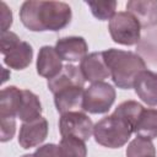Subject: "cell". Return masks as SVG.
Segmentation results:
<instances>
[{
  "label": "cell",
  "instance_id": "6da1fadb",
  "mask_svg": "<svg viewBox=\"0 0 157 157\" xmlns=\"http://www.w3.org/2000/svg\"><path fill=\"white\" fill-rule=\"evenodd\" d=\"M72 17L71 7L63 1L27 0L21 5L20 20L32 32L60 31Z\"/></svg>",
  "mask_w": 157,
  "mask_h": 157
},
{
  "label": "cell",
  "instance_id": "7a4b0ae2",
  "mask_svg": "<svg viewBox=\"0 0 157 157\" xmlns=\"http://www.w3.org/2000/svg\"><path fill=\"white\" fill-rule=\"evenodd\" d=\"M104 61L114 85L121 90L134 87L137 75L146 70V63L137 53L110 48L103 52Z\"/></svg>",
  "mask_w": 157,
  "mask_h": 157
},
{
  "label": "cell",
  "instance_id": "3957f363",
  "mask_svg": "<svg viewBox=\"0 0 157 157\" xmlns=\"http://www.w3.org/2000/svg\"><path fill=\"white\" fill-rule=\"evenodd\" d=\"M135 130L134 124L128 119L113 112L104 117L93 126V136L97 144L108 148H119L124 146Z\"/></svg>",
  "mask_w": 157,
  "mask_h": 157
},
{
  "label": "cell",
  "instance_id": "277c9868",
  "mask_svg": "<svg viewBox=\"0 0 157 157\" xmlns=\"http://www.w3.org/2000/svg\"><path fill=\"white\" fill-rule=\"evenodd\" d=\"M1 54L5 65L15 70H23L32 61L33 49L29 43L21 40L16 33L6 31L1 33Z\"/></svg>",
  "mask_w": 157,
  "mask_h": 157
},
{
  "label": "cell",
  "instance_id": "5b68a950",
  "mask_svg": "<svg viewBox=\"0 0 157 157\" xmlns=\"http://www.w3.org/2000/svg\"><path fill=\"white\" fill-rule=\"evenodd\" d=\"M112 39L123 45L137 44L141 38V26L139 21L128 11L117 12L108 25Z\"/></svg>",
  "mask_w": 157,
  "mask_h": 157
},
{
  "label": "cell",
  "instance_id": "8992f818",
  "mask_svg": "<svg viewBox=\"0 0 157 157\" xmlns=\"http://www.w3.org/2000/svg\"><path fill=\"white\" fill-rule=\"evenodd\" d=\"M115 101V90L107 82H94L85 90L82 110L92 114L107 113Z\"/></svg>",
  "mask_w": 157,
  "mask_h": 157
},
{
  "label": "cell",
  "instance_id": "52a82bcc",
  "mask_svg": "<svg viewBox=\"0 0 157 157\" xmlns=\"http://www.w3.org/2000/svg\"><path fill=\"white\" fill-rule=\"evenodd\" d=\"M93 126L91 118L80 110L64 113L59 119V131L61 136H75L82 141H87L91 137Z\"/></svg>",
  "mask_w": 157,
  "mask_h": 157
},
{
  "label": "cell",
  "instance_id": "ba28073f",
  "mask_svg": "<svg viewBox=\"0 0 157 157\" xmlns=\"http://www.w3.org/2000/svg\"><path fill=\"white\" fill-rule=\"evenodd\" d=\"M48 135V121L39 117L34 120L26 121L20 128L18 144L23 148H31L42 144Z\"/></svg>",
  "mask_w": 157,
  "mask_h": 157
},
{
  "label": "cell",
  "instance_id": "9c48e42d",
  "mask_svg": "<svg viewBox=\"0 0 157 157\" xmlns=\"http://www.w3.org/2000/svg\"><path fill=\"white\" fill-rule=\"evenodd\" d=\"M80 69L85 80L92 83L101 82L110 76V72L104 61L103 52H93L91 54H87L81 60Z\"/></svg>",
  "mask_w": 157,
  "mask_h": 157
},
{
  "label": "cell",
  "instance_id": "30bf717a",
  "mask_svg": "<svg viewBox=\"0 0 157 157\" xmlns=\"http://www.w3.org/2000/svg\"><path fill=\"white\" fill-rule=\"evenodd\" d=\"M55 50L61 58L66 61H81L88 52V45L82 37L70 36L63 37L56 40Z\"/></svg>",
  "mask_w": 157,
  "mask_h": 157
},
{
  "label": "cell",
  "instance_id": "8fae6325",
  "mask_svg": "<svg viewBox=\"0 0 157 157\" xmlns=\"http://www.w3.org/2000/svg\"><path fill=\"white\" fill-rule=\"evenodd\" d=\"M126 10L140 23L141 28H151L157 25V1L156 0H130Z\"/></svg>",
  "mask_w": 157,
  "mask_h": 157
},
{
  "label": "cell",
  "instance_id": "7c38bea8",
  "mask_svg": "<svg viewBox=\"0 0 157 157\" xmlns=\"http://www.w3.org/2000/svg\"><path fill=\"white\" fill-rule=\"evenodd\" d=\"M61 58L56 53L55 48L50 45H44L39 49L37 58V72L38 75L50 80L55 77L63 70Z\"/></svg>",
  "mask_w": 157,
  "mask_h": 157
},
{
  "label": "cell",
  "instance_id": "4fadbf2b",
  "mask_svg": "<svg viewBox=\"0 0 157 157\" xmlns=\"http://www.w3.org/2000/svg\"><path fill=\"white\" fill-rule=\"evenodd\" d=\"M134 88L140 99L147 105H157V72L144 70L134 82Z\"/></svg>",
  "mask_w": 157,
  "mask_h": 157
},
{
  "label": "cell",
  "instance_id": "5bb4252c",
  "mask_svg": "<svg viewBox=\"0 0 157 157\" xmlns=\"http://www.w3.org/2000/svg\"><path fill=\"white\" fill-rule=\"evenodd\" d=\"M85 90L81 86H70L54 93V104L60 114L82 108Z\"/></svg>",
  "mask_w": 157,
  "mask_h": 157
},
{
  "label": "cell",
  "instance_id": "9a60e30c",
  "mask_svg": "<svg viewBox=\"0 0 157 157\" xmlns=\"http://www.w3.org/2000/svg\"><path fill=\"white\" fill-rule=\"evenodd\" d=\"M86 80L81 72V69L75 65H65L63 70L53 78L48 80V88L54 94L58 91L70 87V86H81L83 87Z\"/></svg>",
  "mask_w": 157,
  "mask_h": 157
},
{
  "label": "cell",
  "instance_id": "2e32d148",
  "mask_svg": "<svg viewBox=\"0 0 157 157\" xmlns=\"http://www.w3.org/2000/svg\"><path fill=\"white\" fill-rule=\"evenodd\" d=\"M22 99V90L9 86L0 93V118H16Z\"/></svg>",
  "mask_w": 157,
  "mask_h": 157
},
{
  "label": "cell",
  "instance_id": "e0dca14e",
  "mask_svg": "<svg viewBox=\"0 0 157 157\" xmlns=\"http://www.w3.org/2000/svg\"><path fill=\"white\" fill-rule=\"evenodd\" d=\"M136 52L144 61L157 66V27L146 29L136 44Z\"/></svg>",
  "mask_w": 157,
  "mask_h": 157
},
{
  "label": "cell",
  "instance_id": "ac0fdd59",
  "mask_svg": "<svg viewBox=\"0 0 157 157\" xmlns=\"http://www.w3.org/2000/svg\"><path fill=\"white\" fill-rule=\"evenodd\" d=\"M40 114H42V104L38 96L29 90H22V99L17 113V118H20L23 123H26L39 118Z\"/></svg>",
  "mask_w": 157,
  "mask_h": 157
},
{
  "label": "cell",
  "instance_id": "d6986e66",
  "mask_svg": "<svg viewBox=\"0 0 157 157\" xmlns=\"http://www.w3.org/2000/svg\"><path fill=\"white\" fill-rule=\"evenodd\" d=\"M134 132L136 136L148 140L157 137V109L147 108L141 112L140 118L135 125Z\"/></svg>",
  "mask_w": 157,
  "mask_h": 157
},
{
  "label": "cell",
  "instance_id": "ffe728a7",
  "mask_svg": "<svg viewBox=\"0 0 157 157\" xmlns=\"http://www.w3.org/2000/svg\"><path fill=\"white\" fill-rule=\"evenodd\" d=\"M61 157H86L87 147L85 141L75 136H63L59 144Z\"/></svg>",
  "mask_w": 157,
  "mask_h": 157
},
{
  "label": "cell",
  "instance_id": "44dd1931",
  "mask_svg": "<svg viewBox=\"0 0 157 157\" xmlns=\"http://www.w3.org/2000/svg\"><path fill=\"white\" fill-rule=\"evenodd\" d=\"M156 155L155 145L151 140L136 136L126 147V157H145Z\"/></svg>",
  "mask_w": 157,
  "mask_h": 157
},
{
  "label": "cell",
  "instance_id": "7402d4cb",
  "mask_svg": "<svg viewBox=\"0 0 157 157\" xmlns=\"http://www.w3.org/2000/svg\"><path fill=\"white\" fill-rule=\"evenodd\" d=\"M87 6L91 9L92 15L101 20H110L115 15L117 1L115 0H105V1H86Z\"/></svg>",
  "mask_w": 157,
  "mask_h": 157
},
{
  "label": "cell",
  "instance_id": "603a6c76",
  "mask_svg": "<svg viewBox=\"0 0 157 157\" xmlns=\"http://www.w3.org/2000/svg\"><path fill=\"white\" fill-rule=\"evenodd\" d=\"M0 130H1V142H6L12 139L16 131V119L15 118H0Z\"/></svg>",
  "mask_w": 157,
  "mask_h": 157
},
{
  "label": "cell",
  "instance_id": "cb8c5ba5",
  "mask_svg": "<svg viewBox=\"0 0 157 157\" xmlns=\"http://www.w3.org/2000/svg\"><path fill=\"white\" fill-rule=\"evenodd\" d=\"M33 157H61V155H60L59 146L54 144H47L38 147L34 151Z\"/></svg>",
  "mask_w": 157,
  "mask_h": 157
},
{
  "label": "cell",
  "instance_id": "d4e9b609",
  "mask_svg": "<svg viewBox=\"0 0 157 157\" xmlns=\"http://www.w3.org/2000/svg\"><path fill=\"white\" fill-rule=\"evenodd\" d=\"M1 18H2V32H6L12 23V12L5 2H1Z\"/></svg>",
  "mask_w": 157,
  "mask_h": 157
},
{
  "label": "cell",
  "instance_id": "484cf974",
  "mask_svg": "<svg viewBox=\"0 0 157 157\" xmlns=\"http://www.w3.org/2000/svg\"><path fill=\"white\" fill-rule=\"evenodd\" d=\"M21 157H33V155H23V156H21Z\"/></svg>",
  "mask_w": 157,
  "mask_h": 157
},
{
  "label": "cell",
  "instance_id": "4316f807",
  "mask_svg": "<svg viewBox=\"0 0 157 157\" xmlns=\"http://www.w3.org/2000/svg\"><path fill=\"white\" fill-rule=\"evenodd\" d=\"M145 157H156V155H150V156H145Z\"/></svg>",
  "mask_w": 157,
  "mask_h": 157
}]
</instances>
